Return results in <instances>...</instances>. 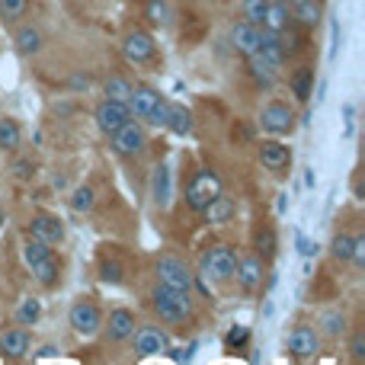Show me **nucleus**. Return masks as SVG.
<instances>
[{"mask_svg":"<svg viewBox=\"0 0 365 365\" xmlns=\"http://www.w3.org/2000/svg\"><path fill=\"white\" fill-rule=\"evenodd\" d=\"M4 225H6V208L0 205V227H4Z\"/></svg>","mask_w":365,"mask_h":365,"instance_id":"a18cd8bd","label":"nucleus"},{"mask_svg":"<svg viewBox=\"0 0 365 365\" xmlns=\"http://www.w3.org/2000/svg\"><path fill=\"white\" fill-rule=\"evenodd\" d=\"M346 330H349V321L340 308H327L317 317V334L327 336V340H340V336H346Z\"/></svg>","mask_w":365,"mask_h":365,"instance_id":"412c9836","label":"nucleus"},{"mask_svg":"<svg viewBox=\"0 0 365 365\" xmlns=\"http://www.w3.org/2000/svg\"><path fill=\"white\" fill-rule=\"evenodd\" d=\"M32 269V279H36L42 289H55L58 282H61V263H58L55 253H48L45 259H38L36 266H29Z\"/></svg>","mask_w":365,"mask_h":365,"instance_id":"b1692460","label":"nucleus"},{"mask_svg":"<svg viewBox=\"0 0 365 365\" xmlns=\"http://www.w3.org/2000/svg\"><path fill=\"white\" fill-rule=\"evenodd\" d=\"M289 87L298 103H308L311 93H314V68H298L295 74L289 77Z\"/></svg>","mask_w":365,"mask_h":365,"instance_id":"cd10ccee","label":"nucleus"},{"mask_svg":"<svg viewBox=\"0 0 365 365\" xmlns=\"http://www.w3.org/2000/svg\"><path fill=\"white\" fill-rule=\"evenodd\" d=\"M93 119H96V128H100L103 135H113L115 128H122L128 119H132V113H128V103L106 100V96H103L93 109Z\"/></svg>","mask_w":365,"mask_h":365,"instance_id":"f8f14e48","label":"nucleus"},{"mask_svg":"<svg viewBox=\"0 0 365 365\" xmlns=\"http://www.w3.org/2000/svg\"><path fill=\"white\" fill-rule=\"evenodd\" d=\"M353 266H365V234H353Z\"/></svg>","mask_w":365,"mask_h":365,"instance_id":"79ce46f5","label":"nucleus"},{"mask_svg":"<svg viewBox=\"0 0 365 365\" xmlns=\"http://www.w3.org/2000/svg\"><path fill=\"white\" fill-rule=\"evenodd\" d=\"M298 247H302V257H317V253H321V247L308 237H298Z\"/></svg>","mask_w":365,"mask_h":365,"instance_id":"37998d69","label":"nucleus"},{"mask_svg":"<svg viewBox=\"0 0 365 365\" xmlns=\"http://www.w3.org/2000/svg\"><path fill=\"white\" fill-rule=\"evenodd\" d=\"M93 205H96L93 186H77L74 192H71V208H74L77 215H81V212H93Z\"/></svg>","mask_w":365,"mask_h":365,"instance_id":"f704fd0d","label":"nucleus"},{"mask_svg":"<svg viewBox=\"0 0 365 365\" xmlns=\"http://www.w3.org/2000/svg\"><path fill=\"white\" fill-rule=\"evenodd\" d=\"M234 266H237V250L231 244H212L199 257V276L212 282H227L234 279Z\"/></svg>","mask_w":365,"mask_h":365,"instance_id":"7ed1b4c3","label":"nucleus"},{"mask_svg":"<svg viewBox=\"0 0 365 365\" xmlns=\"http://www.w3.org/2000/svg\"><path fill=\"white\" fill-rule=\"evenodd\" d=\"M167 113H170V100H164V96H158L151 106V113L145 115L148 122H151L154 128H167Z\"/></svg>","mask_w":365,"mask_h":365,"instance_id":"ea45409f","label":"nucleus"},{"mask_svg":"<svg viewBox=\"0 0 365 365\" xmlns=\"http://www.w3.org/2000/svg\"><path fill=\"white\" fill-rule=\"evenodd\" d=\"M100 279L106 285H119L122 282V263L119 259H103L100 263Z\"/></svg>","mask_w":365,"mask_h":365,"instance_id":"a19ab883","label":"nucleus"},{"mask_svg":"<svg viewBox=\"0 0 365 365\" xmlns=\"http://www.w3.org/2000/svg\"><path fill=\"white\" fill-rule=\"evenodd\" d=\"M266 4H269V0H244V4H240V16H244L247 23H257V26H263Z\"/></svg>","mask_w":365,"mask_h":365,"instance_id":"58836bf2","label":"nucleus"},{"mask_svg":"<svg viewBox=\"0 0 365 365\" xmlns=\"http://www.w3.org/2000/svg\"><path fill=\"white\" fill-rule=\"evenodd\" d=\"M154 272H158V282L167 289H177L182 295H192L195 292V272L186 266V259L177 253H160L154 259Z\"/></svg>","mask_w":365,"mask_h":365,"instance_id":"f03ea898","label":"nucleus"},{"mask_svg":"<svg viewBox=\"0 0 365 365\" xmlns=\"http://www.w3.org/2000/svg\"><path fill=\"white\" fill-rule=\"evenodd\" d=\"M292 23H295V19H292V6L285 4V0H269V4H266V13H263V26H259V29L282 32V29H289Z\"/></svg>","mask_w":365,"mask_h":365,"instance_id":"aec40b11","label":"nucleus"},{"mask_svg":"<svg viewBox=\"0 0 365 365\" xmlns=\"http://www.w3.org/2000/svg\"><path fill=\"white\" fill-rule=\"evenodd\" d=\"M128 340H132L138 359H148V356H167L173 349L170 330L158 327V324H141V327H135V334L128 336Z\"/></svg>","mask_w":365,"mask_h":365,"instance_id":"39448f33","label":"nucleus"},{"mask_svg":"<svg viewBox=\"0 0 365 365\" xmlns=\"http://www.w3.org/2000/svg\"><path fill=\"white\" fill-rule=\"evenodd\" d=\"M202 218L208 221V225H227V221L237 215V202L231 199V195H225V192H218L212 202H208L205 208H202Z\"/></svg>","mask_w":365,"mask_h":365,"instance_id":"6ab92c4d","label":"nucleus"},{"mask_svg":"<svg viewBox=\"0 0 365 365\" xmlns=\"http://www.w3.org/2000/svg\"><path fill=\"white\" fill-rule=\"evenodd\" d=\"M38 317H42V302L38 298H23L16 308V324L19 327H32V324H38Z\"/></svg>","mask_w":365,"mask_h":365,"instance_id":"2f4dec72","label":"nucleus"},{"mask_svg":"<svg viewBox=\"0 0 365 365\" xmlns=\"http://www.w3.org/2000/svg\"><path fill=\"white\" fill-rule=\"evenodd\" d=\"M32 349V334L29 327H10L6 334H0V359L6 362H19L26 359Z\"/></svg>","mask_w":365,"mask_h":365,"instance_id":"4468645a","label":"nucleus"},{"mask_svg":"<svg viewBox=\"0 0 365 365\" xmlns=\"http://www.w3.org/2000/svg\"><path fill=\"white\" fill-rule=\"evenodd\" d=\"M29 13V0H0V23H19Z\"/></svg>","mask_w":365,"mask_h":365,"instance_id":"72a5a7b5","label":"nucleus"},{"mask_svg":"<svg viewBox=\"0 0 365 365\" xmlns=\"http://www.w3.org/2000/svg\"><path fill=\"white\" fill-rule=\"evenodd\" d=\"M132 87H135V83L128 81V77L113 74V77H106V83H103V96H106V100H122V103H125L128 93H132Z\"/></svg>","mask_w":365,"mask_h":365,"instance_id":"7c9ffc66","label":"nucleus"},{"mask_svg":"<svg viewBox=\"0 0 365 365\" xmlns=\"http://www.w3.org/2000/svg\"><path fill=\"white\" fill-rule=\"evenodd\" d=\"M257 158H259V164H263L269 173H285V170L292 167V151H289V145H282L279 138H266L263 145H259Z\"/></svg>","mask_w":365,"mask_h":365,"instance_id":"2eb2a0df","label":"nucleus"},{"mask_svg":"<svg viewBox=\"0 0 365 365\" xmlns=\"http://www.w3.org/2000/svg\"><path fill=\"white\" fill-rule=\"evenodd\" d=\"M145 16L151 19L154 26H170V4H167V0H148Z\"/></svg>","mask_w":365,"mask_h":365,"instance_id":"c9c22d12","label":"nucleus"},{"mask_svg":"<svg viewBox=\"0 0 365 365\" xmlns=\"http://www.w3.org/2000/svg\"><path fill=\"white\" fill-rule=\"evenodd\" d=\"M122 58H125L128 64H135V68L151 64L154 58H158V42H154V36L145 29H128L125 36H122Z\"/></svg>","mask_w":365,"mask_h":365,"instance_id":"9d476101","label":"nucleus"},{"mask_svg":"<svg viewBox=\"0 0 365 365\" xmlns=\"http://www.w3.org/2000/svg\"><path fill=\"white\" fill-rule=\"evenodd\" d=\"M247 71H250V77L257 81L259 90H272L276 87V81H279V71L269 68L259 55H247Z\"/></svg>","mask_w":365,"mask_h":365,"instance_id":"a878e982","label":"nucleus"},{"mask_svg":"<svg viewBox=\"0 0 365 365\" xmlns=\"http://www.w3.org/2000/svg\"><path fill=\"white\" fill-rule=\"evenodd\" d=\"M135 327H138V317H135L132 308H113L109 311V317H103V336H106V343H113V346H119V343H128V336L135 334Z\"/></svg>","mask_w":365,"mask_h":365,"instance_id":"9b49d317","label":"nucleus"},{"mask_svg":"<svg viewBox=\"0 0 365 365\" xmlns=\"http://www.w3.org/2000/svg\"><path fill=\"white\" fill-rule=\"evenodd\" d=\"M346 334H349V343H346L349 359L365 362V327H353V330H346Z\"/></svg>","mask_w":365,"mask_h":365,"instance_id":"e433bc0d","label":"nucleus"},{"mask_svg":"<svg viewBox=\"0 0 365 365\" xmlns=\"http://www.w3.org/2000/svg\"><path fill=\"white\" fill-rule=\"evenodd\" d=\"M276 250H279L276 231H272L269 225H266V227H257V234H253V253H257L259 259H266V263H269V259L276 257Z\"/></svg>","mask_w":365,"mask_h":365,"instance_id":"bb28decb","label":"nucleus"},{"mask_svg":"<svg viewBox=\"0 0 365 365\" xmlns=\"http://www.w3.org/2000/svg\"><path fill=\"white\" fill-rule=\"evenodd\" d=\"M285 349H289V356L295 362H311L321 356V334H317V327H311V324H295V327L289 330V336H285Z\"/></svg>","mask_w":365,"mask_h":365,"instance_id":"0eeeda50","label":"nucleus"},{"mask_svg":"<svg viewBox=\"0 0 365 365\" xmlns=\"http://www.w3.org/2000/svg\"><path fill=\"white\" fill-rule=\"evenodd\" d=\"M170 195H173V180H170V167L160 164L151 177V202L158 208H167L170 205Z\"/></svg>","mask_w":365,"mask_h":365,"instance_id":"5701e85b","label":"nucleus"},{"mask_svg":"<svg viewBox=\"0 0 365 365\" xmlns=\"http://www.w3.org/2000/svg\"><path fill=\"white\" fill-rule=\"evenodd\" d=\"M29 234H36V237H42L45 244H61L64 240V225L58 215H48V212H36L29 218Z\"/></svg>","mask_w":365,"mask_h":365,"instance_id":"f3484780","label":"nucleus"},{"mask_svg":"<svg viewBox=\"0 0 365 365\" xmlns=\"http://www.w3.org/2000/svg\"><path fill=\"white\" fill-rule=\"evenodd\" d=\"M103 317H106V314H103V308L90 295H81L74 304H71V311H68L71 330H74L77 336H83V340H90V336L100 334Z\"/></svg>","mask_w":365,"mask_h":365,"instance_id":"423d86ee","label":"nucleus"},{"mask_svg":"<svg viewBox=\"0 0 365 365\" xmlns=\"http://www.w3.org/2000/svg\"><path fill=\"white\" fill-rule=\"evenodd\" d=\"M218 192H221V177L215 170H208V167H202V170H195V177L186 186V208H192L199 215Z\"/></svg>","mask_w":365,"mask_h":365,"instance_id":"6e6552de","label":"nucleus"},{"mask_svg":"<svg viewBox=\"0 0 365 365\" xmlns=\"http://www.w3.org/2000/svg\"><path fill=\"white\" fill-rule=\"evenodd\" d=\"M263 276H266V259H259L257 253L237 257L234 279H237V285H240V292H244V295H253V292L263 285Z\"/></svg>","mask_w":365,"mask_h":365,"instance_id":"ddd939ff","label":"nucleus"},{"mask_svg":"<svg viewBox=\"0 0 365 365\" xmlns=\"http://www.w3.org/2000/svg\"><path fill=\"white\" fill-rule=\"evenodd\" d=\"M167 128L180 138H189L195 132V122H192V109L182 106V103H170V113H167Z\"/></svg>","mask_w":365,"mask_h":365,"instance_id":"393cba45","label":"nucleus"},{"mask_svg":"<svg viewBox=\"0 0 365 365\" xmlns=\"http://www.w3.org/2000/svg\"><path fill=\"white\" fill-rule=\"evenodd\" d=\"M19 145H23V128L16 119L4 115L0 119V151H19Z\"/></svg>","mask_w":365,"mask_h":365,"instance_id":"c756f323","label":"nucleus"},{"mask_svg":"<svg viewBox=\"0 0 365 365\" xmlns=\"http://www.w3.org/2000/svg\"><path fill=\"white\" fill-rule=\"evenodd\" d=\"M259 26L257 23H247V19H237V23L231 26V32H227V38H231V48L237 51V55H253L257 51V42H259Z\"/></svg>","mask_w":365,"mask_h":365,"instance_id":"dca6fc26","label":"nucleus"},{"mask_svg":"<svg viewBox=\"0 0 365 365\" xmlns=\"http://www.w3.org/2000/svg\"><path fill=\"white\" fill-rule=\"evenodd\" d=\"M71 87H74V90H87V87H90V81H87V77H81V74H74Z\"/></svg>","mask_w":365,"mask_h":365,"instance_id":"c03bdc74","label":"nucleus"},{"mask_svg":"<svg viewBox=\"0 0 365 365\" xmlns=\"http://www.w3.org/2000/svg\"><path fill=\"white\" fill-rule=\"evenodd\" d=\"M19 253H23V263L26 266H36L38 259H45L51 253V244H45V240L36 237V234H26L23 244H19Z\"/></svg>","mask_w":365,"mask_h":365,"instance_id":"c85d7f7f","label":"nucleus"},{"mask_svg":"<svg viewBox=\"0 0 365 365\" xmlns=\"http://www.w3.org/2000/svg\"><path fill=\"white\" fill-rule=\"evenodd\" d=\"M13 48H16V55H19V58H36L38 51L45 48V36H42V29H38V26H32V23L19 26L16 36H13Z\"/></svg>","mask_w":365,"mask_h":365,"instance_id":"a211bd4d","label":"nucleus"},{"mask_svg":"<svg viewBox=\"0 0 365 365\" xmlns=\"http://www.w3.org/2000/svg\"><path fill=\"white\" fill-rule=\"evenodd\" d=\"M330 257H334L336 263H349V259H353V234L336 231L334 240H330Z\"/></svg>","mask_w":365,"mask_h":365,"instance_id":"473e14b6","label":"nucleus"},{"mask_svg":"<svg viewBox=\"0 0 365 365\" xmlns=\"http://www.w3.org/2000/svg\"><path fill=\"white\" fill-rule=\"evenodd\" d=\"M247 343H250V330H247L244 324H237V327H231V330L225 334V349H231V353L244 349Z\"/></svg>","mask_w":365,"mask_h":365,"instance_id":"4c0bfd02","label":"nucleus"},{"mask_svg":"<svg viewBox=\"0 0 365 365\" xmlns=\"http://www.w3.org/2000/svg\"><path fill=\"white\" fill-rule=\"evenodd\" d=\"M158 90L154 87H145V83H138V87H132V93H128V113H132V119H145L148 113H151L154 100H158Z\"/></svg>","mask_w":365,"mask_h":365,"instance_id":"4be33fe9","label":"nucleus"},{"mask_svg":"<svg viewBox=\"0 0 365 365\" xmlns=\"http://www.w3.org/2000/svg\"><path fill=\"white\" fill-rule=\"evenodd\" d=\"M109 141H113V151L119 158H141L148 148V128L138 119H128L125 125L109 135Z\"/></svg>","mask_w":365,"mask_h":365,"instance_id":"1a4fd4ad","label":"nucleus"},{"mask_svg":"<svg viewBox=\"0 0 365 365\" xmlns=\"http://www.w3.org/2000/svg\"><path fill=\"white\" fill-rule=\"evenodd\" d=\"M257 122H259V128H263V135H269V138H285V135H292L298 128L295 109L285 100H269L259 109Z\"/></svg>","mask_w":365,"mask_h":365,"instance_id":"20e7f679","label":"nucleus"},{"mask_svg":"<svg viewBox=\"0 0 365 365\" xmlns=\"http://www.w3.org/2000/svg\"><path fill=\"white\" fill-rule=\"evenodd\" d=\"M151 311L167 330H182L192 321V295H182V292L158 282L151 289Z\"/></svg>","mask_w":365,"mask_h":365,"instance_id":"f257e3e1","label":"nucleus"}]
</instances>
